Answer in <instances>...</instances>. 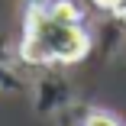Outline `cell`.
<instances>
[{
    "label": "cell",
    "mask_w": 126,
    "mask_h": 126,
    "mask_svg": "<svg viewBox=\"0 0 126 126\" xmlns=\"http://www.w3.org/2000/svg\"><path fill=\"white\" fill-rule=\"evenodd\" d=\"M48 16L65 23V26H81V10L71 3V0H52V3H45Z\"/></svg>",
    "instance_id": "obj_2"
},
{
    "label": "cell",
    "mask_w": 126,
    "mask_h": 126,
    "mask_svg": "<svg viewBox=\"0 0 126 126\" xmlns=\"http://www.w3.org/2000/svg\"><path fill=\"white\" fill-rule=\"evenodd\" d=\"M81 126H123V123H120L113 113H107V110H91Z\"/></svg>",
    "instance_id": "obj_3"
},
{
    "label": "cell",
    "mask_w": 126,
    "mask_h": 126,
    "mask_svg": "<svg viewBox=\"0 0 126 126\" xmlns=\"http://www.w3.org/2000/svg\"><path fill=\"white\" fill-rule=\"evenodd\" d=\"M91 48V36L84 26H65L52 19L45 7H29L26 16V36L19 45V58L32 65H52V62H81Z\"/></svg>",
    "instance_id": "obj_1"
}]
</instances>
